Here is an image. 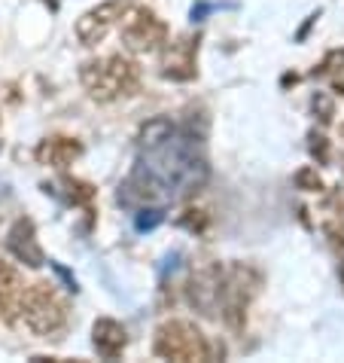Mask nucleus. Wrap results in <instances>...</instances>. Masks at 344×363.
<instances>
[{
    "mask_svg": "<svg viewBox=\"0 0 344 363\" xmlns=\"http://www.w3.org/2000/svg\"><path fill=\"white\" fill-rule=\"evenodd\" d=\"M292 184H296V189H302V193H323V189H326L320 171L314 165H302L296 174H292Z\"/></svg>",
    "mask_w": 344,
    "mask_h": 363,
    "instance_id": "obj_15",
    "label": "nucleus"
},
{
    "mask_svg": "<svg viewBox=\"0 0 344 363\" xmlns=\"http://www.w3.org/2000/svg\"><path fill=\"white\" fill-rule=\"evenodd\" d=\"M79 156H83V140L70 138V135H49V138L40 140L37 150H34V159L40 165L58 168V171L79 162Z\"/></svg>",
    "mask_w": 344,
    "mask_h": 363,
    "instance_id": "obj_10",
    "label": "nucleus"
},
{
    "mask_svg": "<svg viewBox=\"0 0 344 363\" xmlns=\"http://www.w3.org/2000/svg\"><path fill=\"white\" fill-rule=\"evenodd\" d=\"M308 150H311V156L317 159V165H329L332 147H329V138H326V135L311 132V135H308Z\"/></svg>",
    "mask_w": 344,
    "mask_h": 363,
    "instance_id": "obj_18",
    "label": "nucleus"
},
{
    "mask_svg": "<svg viewBox=\"0 0 344 363\" xmlns=\"http://www.w3.org/2000/svg\"><path fill=\"white\" fill-rule=\"evenodd\" d=\"M323 235H326L332 254L338 257V263H344V220L341 217H329L323 223Z\"/></svg>",
    "mask_w": 344,
    "mask_h": 363,
    "instance_id": "obj_16",
    "label": "nucleus"
},
{
    "mask_svg": "<svg viewBox=\"0 0 344 363\" xmlns=\"http://www.w3.org/2000/svg\"><path fill=\"white\" fill-rule=\"evenodd\" d=\"M222 275H226V269L217 263L192 272L186 278V287H183L189 308H195L198 315H205V318H217L219 296H222Z\"/></svg>",
    "mask_w": 344,
    "mask_h": 363,
    "instance_id": "obj_8",
    "label": "nucleus"
},
{
    "mask_svg": "<svg viewBox=\"0 0 344 363\" xmlns=\"http://www.w3.org/2000/svg\"><path fill=\"white\" fill-rule=\"evenodd\" d=\"M180 226H186L189 232H205L207 226L205 211H186V217H180Z\"/></svg>",
    "mask_w": 344,
    "mask_h": 363,
    "instance_id": "obj_20",
    "label": "nucleus"
},
{
    "mask_svg": "<svg viewBox=\"0 0 344 363\" xmlns=\"http://www.w3.org/2000/svg\"><path fill=\"white\" fill-rule=\"evenodd\" d=\"M92 345L98 351V357L116 360L128 348V330L113 318H98L92 324Z\"/></svg>",
    "mask_w": 344,
    "mask_h": 363,
    "instance_id": "obj_12",
    "label": "nucleus"
},
{
    "mask_svg": "<svg viewBox=\"0 0 344 363\" xmlns=\"http://www.w3.org/2000/svg\"><path fill=\"white\" fill-rule=\"evenodd\" d=\"M6 247L18 263H25L28 269H43L46 266V254L37 241V226L31 217H18L13 226H9L6 235Z\"/></svg>",
    "mask_w": 344,
    "mask_h": 363,
    "instance_id": "obj_9",
    "label": "nucleus"
},
{
    "mask_svg": "<svg viewBox=\"0 0 344 363\" xmlns=\"http://www.w3.org/2000/svg\"><path fill=\"white\" fill-rule=\"evenodd\" d=\"M79 83L88 92V98L98 104H113L119 98H128L137 92L140 86V67L134 58L122 52H110L88 58L79 67Z\"/></svg>",
    "mask_w": 344,
    "mask_h": 363,
    "instance_id": "obj_1",
    "label": "nucleus"
},
{
    "mask_svg": "<svg viewBox=\"0 0 344 363\" xmlns=\"http://www.w3.org/2000/svg\"><path fill=\"white\" fill-rule=\"evenodd\" d=\"M341 140H344V123H341Z\"/></svg>",
    "mask_w": 344,
    "mask_h": 363,
    "instance_id": "obj_22",
    "label": "nucleus"
},
{
    "mask_svg": "<svg viewBox=\"0 0 344 363\" xmlns=\"http://www.w3.org/2000/svg\"><path fill=\"white\" fill-rule=\"evenodd\" d=\"M262 272L250 263H231L222 275V296H219V318L231 333H244L250 306L262 294Z\"/></svg>",
    "mask_w": 344,
    "mask_h": 363,
    "instance_id": "obj_3",
    "label": "nucleus"
},
{
    "mask_svg": "<svg viewBox=\"0 0 344 363\" xmlns=\"http://www.w3.org/2000/svg\"><path fill=\"white\" fill-rule=\"evenodd\" d=\"M338 278H341V287H344V269H341V272H338Z\"/></svg>",
    "mask_w": 344,
    "mask_h": 363,
    "instance_id": "obj_21",
    "label": "nucleus"
},
{
    "mask_svg": "<svg viewBox=\"0 0 344 363\" xmlns=\"http://www.w3.org/2000/svg\"><path fill=\"white\" fill-rule=\"evenodd\" d=\"M22 320L37 339H62L70 324L64 296L49 281H34L22 294Z\"/></svg>",
    "mask_w": 344,
    "mask_h": 363,
    "instance_id": "obj_2",
    "label": "nucleus"
},
{
    "mask_svg": "<svg viewBox=\"0 0 344 363\" xmlns=\"http://www.w3.org/2000/svg\"><path fill=\"white\" fill-rule=\"evenodd\" d=\"M171 138H174V125H171V119H165V116L149 119V123L140 128V147H144L147 153H156V150H161Z\"/></svg>",
    "mask_w": 344,
    "mask_h": 363,
    "instance_id": "obj_13",
    "label": "nucleus"
},
{
    "mask_svg": "<svg viewBox=\"0 0 344 363\" xmlns=\"http://www.w3.org/2000/svg\"><path fill=\"white\" fill-rule=\"evenodd\" d=\"M62 186H64V199L70 205H92L95 199V186L88 180H79V177H62Z\"/></svg>",
    "mask_w": 344,
    "mask_h": 363,
    "instance_id": "obj_14",
    "label": "nucleus"
},
{
    "mask_svg": "<svg viewBox=\"0 0 344 363\" xmlns=\"http://www.w3.org/2000/svg\"><path fill=\"white\" fill-rule=\"evenodd\" d=\"M198 34H180L174 43H168L159 49L161 62H159V77L171 79V83H192L198 77Z\"/></svg>",
    "mask_w": 344,
    "mask_h": 363,
    "instance_id": "obj_6",
    "label": "nucleus"
},
{
    "mask_svg": "<svg viewBox=\"0 0 344 363\" xmlns=\"http://www.w3.org/2000/svg\"><path fill=\"white\" fill-rule=\"evenodd\" d=\"M128 6H131V0H104V4L86 9V13L76 18V25H74L76 40L83 46L104 43L107 34L113 31V28H119L122 16L128 13Z\"/></svg>",
    "mask_w": 344,
    "mask_h": 363,
    "instance_id": "obj_7",
    "label": "nucleus"
},
{
    "mask_svg": "<svg viewBox=\"0 0 344 363\" xmlns=\"http://www.w3.org/2000/svg\"><path fill=\"white\" fill-rule=\"evenodd\" d=\"M344 67V49H329L326 55H323V62L314 67V77H329V74H338Z\"/></svg>",
    "mask_w": 344,
    "mask_h": 363,
    "instance_id": "obj_19",
    "label": "nucleus"
},
{
    "mask_svg": "<svg viewBox=\"0 0 344 363\" xmlns=\"http://www.w3.org/2000/svg\"><path fill=\"white\" fill-rule=\"evenodd\" d=\"M153 354L174 363H205L214 357V348L198 324L186 318H168L156 327Z\"/></svg>",
    "mask_w": 344,
    "mask_h": 363,
    "instance_id": "obj_4",
    "label": "nucleus"
},
{
    "mask_svg": "<svg viewBox=\"0 0 344 363\" xmlns=\"http://www.w3.org/2000/svg\"><path fill=\"white\" fill-rule=\"evenodd\" d=\"M311 110H314V116H317L323 125H329L332 119H336V101H332L326 92H314L311 95Z\"/></svg>",
    "mask_w": 344,
    "mask_h": 363,
    "instance_id": "obj_17",
    "label": "nucleus"
},
{
    "mask_svg": "<svg viewBox=\"0 0 344 363\" xmlns=\"http://www.w3.org/2000/svg\"><path fill=\"white\" fill-rule=\"evenodd\" d=\"M119 40L131 55H153L168 43V25L153 9L131 4L119 22Z\"/></svg>",
    "mask_w": 344,
    "mask_h": 363,
    "instance_id": "obj_5",
    "label": "nucleus"
},
{
    "mask_svg": "<svg viewBox=\"0 0 344 363\" xmlns=\"http://www.w3.org/2000/svg\"><path fill=\"white\" fill-rule=\"evenodd\" d=\"M22 294H25V281L18 275V269L0 263V320L9 327L22 320Z\"/></svg>",
    "mask_w": 344,
    "mask_h": 363,
    "instance_id": "obj_11",
    "label": "nucleus"
}]
</instances>
